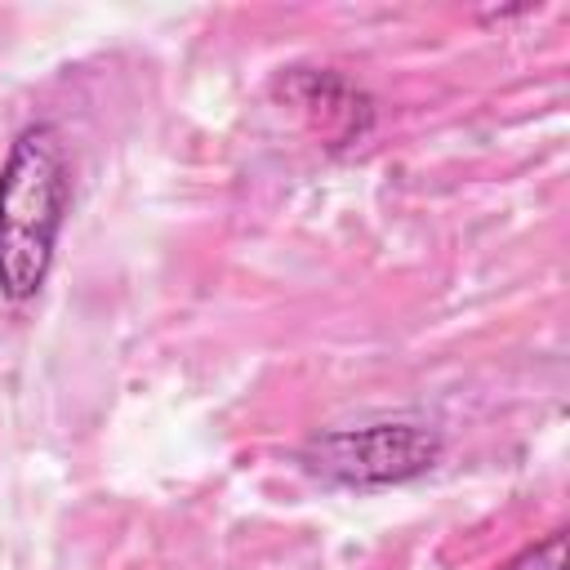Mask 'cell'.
I'll return each instance as SVG.
<instances>
[{
  "mask_svg": "<svg viewBox=\"0 0 570 570\" xmlns=\"http://www.w3.org/2000/svg\"><path fill=\"white\" fill-rule=\"evenodd\" d=\"M71 205L67 151L53 125H27L0 165V298L27 303L53 267Z\"/></svg>",
  "mask_w": 570,
  "mask_h": 570,
  "instance_id": "obj_1",
  "label": "cell"
},
{
  "mask_svg": "<svg viewBox=\"0 0 570 570\" xmlns=\"http://www.w3.org/2000/svg\"><path fill=\"white\" fill-rule=\"evenodd\" d=\"M441 459V432L428 423L392 419L365 428H334L303 445L307 472L352 490H383L423 476Z\"/></svg>",
  "mask_w": 570,
  "mask_h": 570,
  "instance_id": "obj_2",
  "label": "cell"
},
{
  "mask_svg": "<svg viewBox=\"0 0 570 570\" xmlns=\"http://www.w3.org/2000/svg\"><path fill=\"white\" fill-rule=\"evenodd\" d=\"M494 570H566V530H552L539 543H525L517 557H508Z\"/></svg>",
  "mask_w": 570,
  "mask_h": 570,
  "instance_id": "obj_3",
  "label": "cell"
}]
</instances>
